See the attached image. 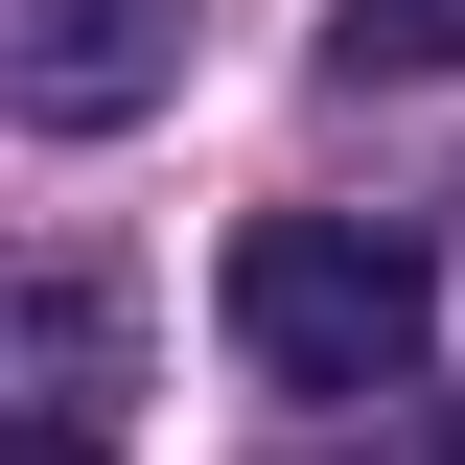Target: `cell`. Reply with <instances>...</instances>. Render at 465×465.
<instances>
[{"instance_id": "obj_2", "label": "cell", "mask_w": 465, "mask_h": 465, "mask_svg": "<svg viewBox=\"0 0 465 465\" xmlns=\"http://www.w3.org/2000/svg\"><path fill=\"white\" fill-rule=\"evenodd\" d=\"M163 70H186V0H0V94L47 140H116Z\"/></svg>"}, {"instance_id": "obj_1", "label": "cell", "mask_w": 465, "mask_h": 465, "mask_svg": "<svg viewBox=\"0 0 465 465\" xmlns=\"http://www.w3.org/2000/svg\"><path fill=\"white\" fill-rule=\"evenodd\" d=\"M232 349H256L280 396H419L442 280H419V232H372V210H256L232 232Z\"/></svg>"}, {"instance_id": "obj_3", "label": "cell", "mask_w": 465, "mask_h": 465, "mask_svg": "<svg viewBox=\"0 0 465 465\" xmlns=\"http://www.w3.org/2000/svg\"><path fill=\"white\" fill-rule=\"evenodd\" d=\"M326 70H465V0H326Z\"/></svg>"}]
</instances>
